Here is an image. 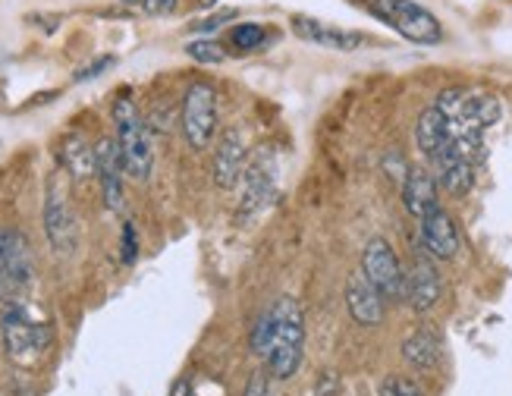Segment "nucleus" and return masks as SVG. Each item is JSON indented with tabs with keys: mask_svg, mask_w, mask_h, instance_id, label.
I'll return each mask as SVG.
<instances>
[{
	"mask_svg": "<svg viewBox=\"0 0 512 396\" xmlns=\"http://www.w3.org/2000/svg\"><path fill=\"white\" fill-rule=\"evenodd\" d=\"M0 340H4V352L10 362L32 368L41 362V356L51 346V327L38 321L26 302L16 299L7 302L4 318H0Z\"/></svg>",
	"mask_w": 512,
	"mask_h": 396,
	"instance_id": "obj_1",
	"label": "nucleus"
},
{
	"mask_svg": "<svg viewBox=\"0 0 512 396\" xmlns=\"http://www.w3.org/2000/svg\"><path fill=\"white\" fill-rule=\"evenodd\" d=\"M280 349H305V318L296 299L280 296L252 327V352L258 359H271Z\"/></svg>",
	"mask_w": 512,
	"mask_h": 396,
	"instance_id": "obj_2",
	"label": "nucleus"
},
{
	"mask_svg": "<svg viewBox=\"0 0 512 396\" xmlns=\"http://www.w3.org/2000/svg\"><path fill=\"white\" fill-rule=\"evenodd\" d=\"M114 126H117V145H120V161L123 170L132 180H148L151 167H154V145H151V132L145 120L139 117L136 104L126 95L114 101Z\"/></svg>",
	"mask_w": 512,
	"mask_h": 396,
	"instance_id": "obj_3",
	"label": "nucleus"
},
{
	"mask_svg": "<svg viewBox=\"0 0 512 396\" xmlns=\"http://www.w3.org/2000/svg\"><path fill=\"white\" fill-rule=\"evenodd\" d=\"M35 283V258L26 233L16 227H0V299L16 302Z\"/></svg>",
	"mask_w": 512,
	"mask_h": 396,
	"instance_id": "obj_4",
	"label": "nucleus"
},
{
	"mask_svg": "<svg viewBox=\"0 0 512 396\" xmlns=\"http://www.w3.org/2000/svg\"><path fill=\"white\" fill-rule=\"evenodd\" d=\"M371 13L381 22H387V26L403 35L406 41H415V44L443 41L440 19L428 7L415 4V0H371Z\"/></svg>",
	"mask_w": 512,
	"mask_h": 396,
	"instance_id": "obj_5",
	"label": "nucleus"
},
{
	"mask_svg": "<svg viewBox=\"0 0 512 396\" xmlns=\"http://www.w3.org/2000/svg\"><path fill=\"white\" fill-rule=\"evenodd\" d=\"M183 136L195 151H205L217 129V92L211 82H192L183 98Z\"/></svg>",
	"mask_w": 512,
	"mask_h": 396,
	"instance_id": "obj_6",
	"label": "nucleus"
},
{
	"mask_svg": "<svg viewBox=\"0 0 512 396\" xmlns=\"http://www.w3.org/2000/svg\"><path fill=\"white\" fill-rule=\"evenodd\" d=\"M362 274L381 290L387 302H403L406 296V268L399 264L393 246L384 236L368 239V246L362 252Z\"/></svg>",
	"mask_w": 512,
	"mask_h": 396,
	"instance_id": "obj_7",
	"label": "nucleus"
},
{
	"mask_svg": "<svg viewBox=\"0 0 512 396\" xmlns=\"http://www.w3.org/2000/svg\"><path fill=\"white\" fill-rule=\"evenodd\" d=\"M44 233H48L51 249L57 255H73L79 246L76 214L70 205V195H66V189L57 176L48 183V198H44Z\"/></svg>",
	"mask_w": 512,
	"mask_h": 396,
	"instance_id": "obj_8",
	"label": "nucleus"
},
{
	"mask_svg": "<svg viewBox=\"0 0 512 396\" xmlns=\"http://www.w3.org/2000/svg\"><path fill=\"white\" fill-rule=\"evenodd\" d=\"M443 293V280L437 264L428 258V252H415L412 264L406 268V296L403 302H409L412 312H431V308L440 302Z\"/></svg>",
	"mask_w": 512,
	"mask_h": 396,
	"instance_id": "obj_9",
	"label": "nucleus"
},
{
	"mask_svg": "<svg viewBox=\"0 0 512 396\" xmlns=\"http://www.w3.org/2000/svg\"><path fill=\"white\" fill-rule=\"evenodd\" d=\"M277 195V161L271 151H261L242 173V214H255L271 205Z\"/></svg>",
	"mask_w": 512,
	"mask_h": 396,
	"instance_id": "obj_10",
	"label": "nucleus"
},
{
	"mask_svg": "<svg viewBox=\"0 0 512 396\" xmlns=\"http://www.w3.org/2000/svg\"><path fill=\"white\" fill-rule=\"evenodd\" d=\"M246 158H249V145H246V136H242V129L227 126L214 151V183L220 189H236L242 173H246Z\"/></svg>",
	"mask_w": 512,
	"mask_h": 396,
	"instance_id": "obj_11",
	"label": "nucleus"
},
{
	"mask_svg": "<svg viewBox=\"0 0 512 396\" xmlns=\"http://www.w3.org/2000/svg\"><path fill=\"white\" fill-rule=\"evenodd\" d=\"M346 308L355 324L362 327H377L387 315V299L381 296V290L362 274L355 271L349 280H346Z\"/></svg>",
	"mask_w": 512,
	"mask_h": 396,
	"instance_id": "obj_12",
	"label": "nucleus"
},
{
	"mask_svg": "<svg viewBox=\"0 0 512 396\" xmlns=\"http://www.w3.org/2000/svg\"><path fill=\"white\" fill-rule=\"evenodd\" d=\"M289 26L293 32L302 38V41H311V44H321L327 51H343V54H352L359 51L365 44V35L362 32H346V29H337V26H327L321 19H311V16H293L289 19Z\"/></svg>",
	"mask_w": 512,
	"mask_h": 396,
	"instance_id": "obj_13",
	"label": "nucleus"
},
{
	"mask_svg": "<svg viewBox=\"0 0 512 396\" xmlns=\"http://www.w3.org/2000/svg\"><path fill=\"white\" fill-rule=\"evenodd\" d=\"M95 164H98V180L101 195L110 211H123V161H120V145L117 139H101L95 148Z\"/></svg>",
	"mask_w": 512,
	"mask_h": 396,
	"instance_id": "obj_14",
	"label": "nucleus"
},
{
	"mask_svg": "<svg viewBox=\"0 0 512 396\" xmlns=\"http://www.w3.org/2000/svg\"><path fill=\"white\" fill-rule=\"evenodd\" d=\"M418 224H421V246H425V252L431 258H440V261L456 258V252H459V227H456V220L447 211L437 208L434 214L421 217Z\"/></svg>",
	"mask_w": 512,
	"mask_h": 396,
	"instance_id": "obj_15",
	"label": "nucleus"
},
{
	"mask_svg": "<svg viewBox=\"0 0 512 396\" xmlns=\"http://www.w3.org/2000/svg\"><path fill=\"white\" fill-rule=\"evenodd\" d=\"M403 202H406V211L412 217H428L440 208L437 202V176L421 170V167H412L406 170V180H403Z\"/></svg>",
	"mask_w": 512,
	"mask_h": 396,
	"instance_id": "obj_16",
	"label": "nucleus"
},
{
	"mask_svg": "<svg viewBox=\"0 0 512 396\" xmlns=\"http://www.w3.org/2000/svg\"><path fill=\"white\" fill-rule=\"evenodd\" d=\"M447 142H450V117L437 104H431L428 110H421V117L415 123V145L431 161Z\"/></svg>",
	"mask_w": 512,
	"mask_h": 396,
	"instance_id": "obj_17",
	"label": "nucleus"
},
{
	"mask_svg": "<svg viewBox=\"0 0 512 396\" xmlns=\"http://www.w3.org/2000/svg\"><path fill=\"white\" fill-rule=\"evenodd\" d=\"M440 352H443V343L434 327H418L403 343V359L415 371H431L440 362Z\"/></svg>",
	"mask_w": 512,
	"mask_h": 396,
	"instance_id": "obj_18",
	"label": "nucleus"
},
{
	"mask_svg": "<svg viewBox=\"0 0 512 396\" xmlns=\"http://www.w3.org/2000/svg\"><path fill=\"white\" fill-rule=\"evenodd\" d=\"M60 158L66 164V170H70L76 180H85V176L98 173V164H95V151L92 145H88L82 136H66L63 139V151Z\"/></svg>",
	"mask_w": 512,
	"mask_h": 396,
	"instance_id": "obj_19",
	"label": "nucleus"
},
{
	"mask_svg": "<svg viewBox=\"0 0 512 396\" xmlns=\"http://www.w3.org/2000/svg\"><path fill=\"white\" fill-rule=\"evenodd\" d=\"M264 41H267V32L261 22H239V26H233V32H230V44L236 48V54H252Z\"/></svg>",
	"mask_w": 512,
	"mask_h": 396,
	"instance_id": "obj_20",
	"label": "nucleus"
},
{
	"mask_svg": "<svg viewBox=\"0 0 512 396\" xmlns=\"http://www.w3.org/2000/svg\"><path fill=\"white\" fill-rule=\"evenodd\" d=\"M186 54H189L192 60H198V63H220V60H224V48H220L217 41H208V38H202V41H189V44H186Z\"/></svg>",
	"mask_w": 512,
	"mask_h": 396,
	"instance_id": "obj_21",
	"label": "nucleus"
},
{
	"mask_svg": "<svg viewBox=\"0 0 512 396\" xmlns=\"http://www.w3.org/2000/svg\"><path fill=\"white\" fill-rule=\"evenodd\" d=\"M377 396H425V390L418 387V381H412V378H387L384 384H381V393Z\"/></svg>",
	"mask_w": 512,
	"mask_h": 396,
	"instance_id": "obj_22",
	"label": "nucleus"
},
{
	"mask_svg": "<svg viewBox=\"0 0 512 396\" xmlns=\"http://www.w3.org/2000/svg\"><path fill=\"white\" fill-rule=\"evenodd\" d=\"M242 396H277L274 393V378H271V371H255L249 384H246V393Z\"/></svg>",
	"mask_w": 512,
	"mask_h": 396,
	"instance_id": "obj_23",
	"label": "nucleus"
},
{
	"mask_svg": "<svg viewBox=\"0 0 512 396\" xmlns=\"http://www.w3.org/2000/svg\"><path fill=\"white\" fill-rule=\"evenodd\" d=\"M120 258H123V264H136V258H139V239H136V224H123V246H120Z\"/></svg>",
	"mask_w": 512,
	"mask_h": 396,
	"instance_id": "obj_24",
	"label": "nucleus"
},
{
	"mask_svg": "<svg viewBox=\"0 0 512 396\" xmlns=\"http://www.w3.org/2000/svg\"><path fill=\"white\" fill-rule=\"evenodd\" d=\"M230 19H236V10H220V13H214V16L202 19V22H195L192 32H217V29L224 26V22H230Z\"/></svg>",
	"mask_w": 512,
	"mask_h": 396,
	"instance_id": "obj_25",
	"label": "nucleus"
},
{
	"mask_svg": "<svg viewBox=\"0 0 512 396\" xmlns=\"http://www.w3.org/2000/svg\"><path fill=\"white\" fill-rule=\"evenodd\" d=\"M114 66V57H98L95 63H88L85 70H79L76 73V82H88V79H98V73H104V70H110Z\"/></svg>",
	"mask_w": 512,
	"mask_h": 396,
	"instance_id": "obj_26",
	"label": "nucleus"
},
{
	"mask_svg": "<svg viewBox=\"0 0 512 396\" xmlns=\"http://www.w3.org/2000/svg\"><path fill=\"white\" fill-rule=\"evenodd\" d=\"M176 7H180V0H148L142 13H148V16H170V13H176Z\"/></svg>",
	"mask_w": 512,
	"mask_h": 396,
	"instance_id": "obj_27",
	"label": "nucleus"
},
{
	"mask_svg": "<svg viewBox=\"0 0 512 396\" xmlns=\"http://www.w3.org/2000/svg\"><path fill=\"white\" fill-rule=\"evenodd\" d=\"M170 396H195V390H192V384L186 378H180V381L170 387Z\"/></svg>",
	"mask_w": 512,
	"mask_h": 396,
	"instance_id": "obj_28",
	"label": "nucleus"
},
{
	"mask_svg": "<svg viewBox=\"0 0 512 396\" xmlns=\"http://www.w3.org/2000/svg\"><path fill=\"white\" fill-rule=\"evenodd\" d=\"M120 4H126V7H136V10H145L148 0H120Z\"/></svg>",
	"mask_w": 512,
	"mask_h": 396,
	"instance_id": "obj_29",
	"label": "nucleus"
},
{
	"mask_svg": "<svg viewBox=\"0 0 512 396\" xmlns=\"http://www.w3.org/2000/svg\"><path fill=\"white\" fill-rule=\"evenodd\" d=\"M217 0H198V7H214Z\"/></svg>",
	"mask_w": 512,
	"mask_h": 396,
	"instance_id": "obj_30",
	"label": "nucleus"
}]
</instances>
